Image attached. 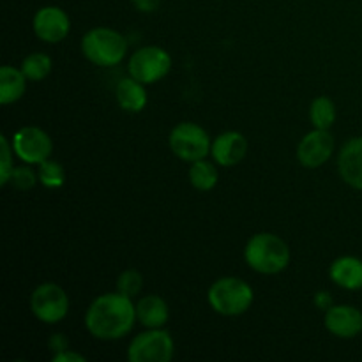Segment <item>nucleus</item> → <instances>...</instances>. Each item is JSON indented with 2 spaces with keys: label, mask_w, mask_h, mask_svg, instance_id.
Here are the masks:
<instances>
[{
  "label": "nucleus",
  "mask_w": 362,
  "mask_h": 362,
  "mask_svg": "<svg viewBox=\"0 0 362 362\" xmlns=\"http://www.w3.org/2000/svg\"><path fill=\"white\" fill-rule=\"evenodd\" d=\"M136 320V306L131 297L120 292L95 297L85 311V327L88 334L101 341L122 339L131 332Z\"/></svg>",
  "instance_id": "nucleus-1"
},
{
  "label": "nucleus",
  "mask_w": 362,
  "mask_h": 362,
  "mask_svg": "<svg viewBox=\"0 0 362 362\" xmlns=\"http://www.w3.org/2000/svg\"><path fill=\"white\" fill-rule=\"evenodd\" d=\"M244 260L258 274H279L290 264L288 244L276 233H257L244 247Z\"/></svg>",
  "instance_id": "nucleus-2"
},
{
  "label": "nucleus",
  "mask_w": 362,
  "mask_h": 362,
  "mask_svg": "<svg viewBox=\"0 0 362 362\" xmlns=\"http://www.w3.org/2000/svg\"><path fill=\"white\" fill-rule=\"evenodd\" d=\"M80 46L85 59L99 67L117 66L127 55V39L120 32L108 27L88 30L81 37Z\"/></svg>",
  "instance_id": "nucleus-3"
},
{
  "label": "nucleus",
  "mask_w": 362,
  "mask_h": 362,
  "mask_svg": "<svg viewBox=\"0 0 362 362\" xmlns=\"http://www.w3.org/2000/svg\"><path fill=\"white\" fill-rule=\"evenodd\" d=\"M209 306L223 317H239L246 313L255 300V292L239 278H219L207 292Z\"/></svg>",
  "instance_id": "nucleus-4"
},
{
  "label": "nucleus",
  "mask_w": 362,
  "mask_h": 362,
  "mask_svg": "<svg viewBox=\"0 0 362 362\" xmlns=\"http://www.w3.org/2000/svg\"><path fill=\"white\" fill-rule=\"evenodd\" d=\"M170 148L179 159L194 163L211 154L212 141L207 131L194 122H180L172 129L168 138Z\"/></svg>",
  "instance_id": "nucleus-5"
},
{
  "label": "nucleus",
  "mask_w": 362,
  "mask_h": 362,
  "mask_svg": "<svg viewBox=\"0 0 362 362\" xmlns=\"http://www.w3.org/2000/svg\"><path fill=\"white\" fill-rule=\"evenodd\" d=\"M175 354V343L165 329H148L134 336L127 346V359L131 362H168Z\"/></svg>",
  "instance_id": "nucleus-6"
},
{
  "label": "nucleus",
  "mask_w": 362,
  "mask_h": 362,
  "mask_svg": "<svg viewBox=\"0 0 362 362\" xmlns=\"http://www.w3.org/2000/svg\"><path fill=\"white\" fill-rule=\"evenodd\" d=\"M172 69V57L161 46H144L129 57L127 71L129 76L144 85L163 80Z\"/></svg>",
  "instance_id": "nucleus-7"
},
{
  "label": "nucleus",
  "mask_w": 362,
  "mask_h": 362,
  "mask_svg": "<svg viewBox=\"0 0 362 362\" xmlns=\"http://www.w3.org/2000/svg\"><path fill=\"white\" fill-rule=\"evenodd\" d=\"M30 310L39 322L55 325L69 313V297L57 283H42L32 292Z\"/></svg>",
  "instance_id": "nucleus-8"
},
{
  "label": "nucleus",
  "mask_w": 362,
  "mask_h": 362,
  "mask_svg": "<svg viewBox=\"0 0 362 362\" xmlns=\"http://www.w3.org/2000/svg\"><path fill=\"white\" fill-rule=\"evenodd\" d=\"M13 151L25 165H41L49 159L53 151V141L46 131L35 126H25L13 134Z\"/></svg>",
  "instance_id": "nucleus-9"
},
{
  "label": "nucleus",
  "mask_w": 362,
  "mask_h": 362,
  "mask_svg": "<svg viewBox=\"0 0 362 362\" xmlns=\"http://www.w3.org/2000/svg\"><path fill=\"white\" fill-rule=\"evenodd\" d=\"M334 152V136L329 129H317L306 134L297 145V159L304 168H320Z\"/></svg>",
  "instance_id": "nucleus-10"
},
{
  "label": "nucleus",
  "mask_w": 362,
  "mask_h": 362,
  "mask_svg": "<svg viewBox=\"0 0 362 362\" xmlns=\"http://www.w3.org/2000/svg\"><path fill=\"white\" fill-rule=\"evenodd\" d=\"M32 28H34L37 39L49 42V45H57L69 35L71 20L66 11H62L60 7L46 6L35 13Z\"/></svg>",
  "instance_id": "nucleus-11"
},
{
  "label": "nucleus",
  "mask_w": 362,
  "mask_h": 362,
  "mask_svg": "<svg viewBox=\"0 0 362 362\" xmlns=\"http://www.w3.org/2000/svg\"><path fill=\"white\" fill-rule=\"evenodd\" d=\"M325 329L332 336L341 339H352L362 332V311L350 304L331 306L325 311Z\"/></svg>",
  "instance_id": "nucleus-12"
},
{
  "label": "nucleus",
  "mask_w": 362,
  "mask_h": 362,
  "mask_svg": "<svg viewBox=\"0 0 362 362\" xmlns=\"http://www.w3.org/2000/svg\"><path fill=\"white\" fill-rule=\"evenodd\" d=\"M247 154V140L239 131H225L218 134L212 141L211 156L216 165L219 166H235L246 158Z\"/></svg>",
  "instance_id": "nucleus-13"
},
{
  "label": "nucleus",
  "mask_w": 362,
  "mask_h": 362,
  "mask_svg": "<svg viewBox=\"0 0 362 362\" xmlns=\"http://www.w3.org/2000/svg\"><path fill=\"white\" fill-rule=\"evenodd\" d=\"M338 172L349 186L362 191V136L343 145L338 156Z\"/></svg>",
  "instance_id": "nucleus-14"
},
{
  "label": "nucleus",
  "mask_w": 362,
  "mask_h": 362,
  "mask_svg": "<svg viewBox=\"0 0 362 362\" xmlns=\"http://www.w3.org/2000/svg\"><path fill=\"white\" fill-rule=\"evenodd\" d=\"M332 283L345 290L362 288V260L357 257L336 258L329 269Z\"/></svg>",
  "instance_id": "nucleus-15"
},
{
  "label": "nucleus",
  "mask_w": 362,
  "mask_h": 362,
  "mask_svg": "<svg viewBox=\"0 0 362 362\" xmlns=\"http://www.w3.org/2000/svg\"><path fill=\"white\" fill-rule=\"evenodd\" d=\"M136 320L147 329H161L170 320V308L159 296H145L136 304Z\"/></svg>",
  "instance_id": "nucleus-16"
},
{
  "label": "nucleus",
  "mask_w": 362,
  "mask_h": 362,
  "mask_svg": "<svg viewBox=\"0 0 362 362\" xmlns=\"http://www.w3.org/2000/svg\"><path fill=\"white\" fill-rule=\"evenodd\" d=\"M115 98L124 112L138 113L147 106V90L141 81L134 80L133 76L124 78L117 83Z\"/></svg>",
  "instance_id": "nucleus-17"
},
{
  "label": "nucleus",
  "mask_w": 362,
  "mask_h": 362,
  "mask_svg": "<svg viewBox=\"0 0 362 362\" xmlns=\"http://www.w3.org/2000/svg\"><path fill=\"white\" fill-rule=\"evenodd\" d=\"M27 81L23 71L13 66H4L0 69V103L13 105L20 101L27 88Z\"/></svg>",
  "instance_id": "nucleus-18"
},
{
  "label": "nucleus",
  "mask_w": 362,
  "mask_h": 362,
  "mask_svg": "<svg viewBox=\"0 0 362 362\" xmlns=\"http://www.w3.org/2000/svg\"><path fill=\"white\" fill-rule=\"evenodd\" d=\"M189 182L198 191H211L218 184V168L207 159H198L191 163Z\"/></svg>",
  "instance_id": "nucleus-19"
},
{
  "label": "nucleus",
  "mask_w": 362,
  "mask_h": 362,
  "mask_svg": "<svg viewBox=\"0 0 362 362\" xmlns=\"http://www.w3.org/2000/svg\"><path fill=\"white\" fill-rule=\"evenodd\" d=\"M310 119L317 129H331L336 122V105L327 95H320L310 106Z\"/></svg>",
  "instance_id": "nucleus-20"
},
{
  "label": "nucleus",
  "mask_w": 362,
  "mask_h": 362,
  "mask_svg": "<svg viewBox=\"0 0 362 362\" xmlns=\"http://www.w3.org/2000/svg\"><path fill=\"white\" fill-rule=\"evenodd\" d=\"M52 59L46 53H30L23 59L20 69L28 81H42L52 73Z\"/></svg>",
  "instance_id": "nucleus-21"
},
{
  "label": "nucleus",
  "mask_w": 362,
  "mask_h": 362,
  "mask_svg": "<svg viewBox=\"0 0 362 362\" xmlns=\"http://www.w3.org/2000/svg\"><path fill=\"white\" fill-rule=\"evenodd\" d=\"M37 177L39 182L42 184L48 189H59L66 182V170L60 163L52 161V159H46L41 165H37Z\"/></svg>",
  "instance_id": "nucleus-22"
},
{
  "label": "nucleus",
  "mask_w": 362,
  "mask_h": 362,
  "mask_svg": "<svg viewBox=\"0 0 362 362\" xmlns=\"http://www.w3.org/2000/svg\"><path fill=\"white\" fill-rule=\"evenodd\" d=\"M141 288H144V276L140 272L134 271V269L120 272L119 279H117V292L133 299L134 296L141 292Z\"/></svg>",
  "instance_id": "nucleus-23"
},
{
  "label": "nucleus",
  "mask_w": 362,
  "mask_h": 362,
  "mask_svg": "<svg viewBox=\"0 0 362 362\" xmlns=\"http://www.w3.org/2000/svg\"><path fill=\"white\" fill-rule=\"evenodd\" d=\"M13 144L7 140L6 134L0 136V186H7L11 180V175L14 172V161H13Z\"/></svg>",
  "instance_id": "nucleus-24"
},
{
  "label": "nucleus",
  "mask_w": 362,
  "mask_h": 362,
  "mask_svg": "<svg viewBox=\"0 0 362 362\" xmlns=\"http://www.w3.org/2000/svg\"><path fill=\"white\" fill-rule=\"evenodd\" d=\"M37 180H39L37 173H35L30 166L25 165V166H18V168H14L9 184H13V186L20 191H28L37 184Z\"/></svg>",
  "instance_id": "nucleus-25"
},
{
  "label": "nucleus",
  "mask_w": 362,
  "mask_h": 362,
  "mask_svg": "<svg viewBox=\"0 0 362 362\" xmlns=\"http://www.w3.org/2000/svg\"><path fill=\"white\" fill-rule=\"evenodd\" d=\"M53 362H85V356H81V354L78 352H73V350H64V352H59V354H53L52 357Z\"/></svg>",
  "instance_id": "nucleus-26"
},
{
  "label": "nucleus",
  "mask_w": 362,
  "mask_h": 362,
  "mask_svg": "<svg viewBox=\"0 0 362 362\" xmlns=\"http://www.w3.org/2000/svg\"><path fill=\"white\" fill-rule=\"evenodd\" d=\"M49 349H52L53 354L64 352V350L69 349V341H67L66 336L55 334L52 336V339H49Z\"/></svg>",
  "instance_id": "nucleus-27"
},
{
  "label": "nucleus",
  "mask_w": 362,
  "mask_h": 362,
  "mask_svg": "<svg viewBox=\"0 0 362 362\" xmlns=\"http://www.w3.org/2000/svg\"><path fill=\"white\" fill-rule=\"evenodd\" d=\"M131 2L140 13H154L159 4H161V0H131Z\"/></svg>",
  "instance_id": "nucleus-28"
},
{
  "label": "nucleus",
  "mask_w": 362,
  "mask_h": 362,
  "mask_svg": "<svg viewBox=\"0 0 362 362\" xmlns=\"http://www.w3.org/2000/svg\"><path fill=\"white\" fill-rule=\"evenodd\" d=\"M315 304L324 311H327L329 308L334 306V304H332V297L329 296L327 292H318L317 296H315Z\"/></svg>",
  "instance_id": "nucleus-29"
}]
</instances>
